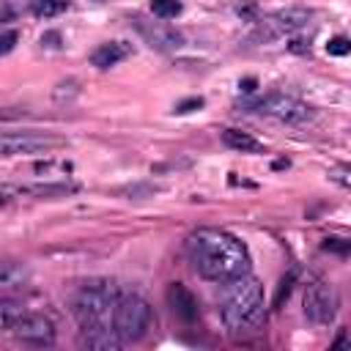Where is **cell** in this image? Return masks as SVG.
<instances>
[{"label":"cell","instance_id":"obj_30","mask_svg":"<svg viewBox=\"0 0 351 351\" xmlns=\"http://www.w3.org/2000/svg\"><path fill=\"white\" fill-rule=\"evenodd\" d=\"M0 206H3V197H0Z\"/></svg>","mask_w":351,"mask_h":351},{"label":"cell","instance_id":"obj_28","mask_svg":"<svg viewBox=\"0 0 351 351\" xmlns=\"http://www.w3.org/2000/svg\"><path fill=\"white\" fill-rule=\"evenodd\" d=\"M239 88H241L244 93H255V88H258V80H255V77H244V80L239 82Z\"/></svg>","mask_w":351,"mask_h":351},{"label":"cell","instance_id":"obj_14","mask_svg":"<svg viewBox=\"0 0 351 351\" xmlns=\"http://www.w3.org/2000/svg\"><path fill=\"white\" fill-rule=\"evenodd\" d=\"M30 271L22 263H11V261H0V293L3 291H16L27 282Z\"/></svg>","mask_w":351,"mask_h":351},{"label":"cell","instance_id":"obj_29","mask_svg":"<svg viewBox=\"0 0 351 351\" xmlns=\"http://www.w3.org/2000/svg\"><path fill=\"white\" fill-rule=\"evenodd\" d=\"M346 343H348V337H346V332H340V335H337V340H335L332 346H346Z\"/></svg>","mask_w":351,"mask_h":351},{"label":"cell","instance_id":"obj_20","mask_svg":"<svg viewBox=\"0 0 351 351\" xmlns=\"http://www.w3.org/2000/svg\"><path fill=\"white\" fill-rule=\"evenodd\" d=\"M326 52L329 55H348L351 52V41L346 38V36H335V38H329V44H326Z\"/></svg>","mask_w":351,"mask_h":351},{"label":"cell","instance_id":"obj_22","mask_svg":"<svg viewBox=\"0 0 351 351\" xmlns=\"http://www.w3.org/2000/svg\"><path fill=\"white\" fill-rule=\"evenodd\" d=\"M348 173H351V170H348V165H337V167H332V170H329V178H332V181H337L340 186H351Z\"/></svg>","mask_w":351,"mask_h":351},{"label":"cell","instance_id":"obj_23","mask_svg":"<svg viewBox=\"0 0 351 351\" xmlns=\"http://www.w3.org/2000/svg\"><path fill=\"white\" fill-rule=\"evenodd\" d=\"M200 107H203V99H200V96H192V99L178 101V104H176V112L184 115V112H192V110H200Z\"/></svg>","mask_w":351,"mask_h":351},{"label":"cell","instance_id":"obj_25","mask_svg":"<svg viewBox=\"0 0 351 351\" xmlns=\"http://www.w3.org/2000/svg\"><path fill=\"white\" fill-rule=\"evenodd\" d=\"M16 16V3L14 0H0V22H8Z\"/></svg>","mask_w":351,"mask_h":351},{"label":"cell","instance_id":"obj_15","mask_svg":"<svg viewBox=\"0 0 351 351\" xmlns=\"http://www.w3.org/2000/svg\"><path fill=\"white\" fill-rule=\"evenodd\" d=\"M222 143L228 148H233V151H241V154H261L263 151V145L255 137H250L247 132H239V129H225L222 132Z\"/></svg>","mask_w":351,"mask_h":351},{"label":"cell","instance_id":"obj_19","mask_svg":"<svg viewBox=\"0 0 351 351\" xmlns=\"http://www.w3.org/2000/svg\"><path fill=\"white\" fill-rule=\"evenodd\" d=\"M296 274H299V269H291V271L280 280V288H277V293H274V307H280V304L288 299V293H291V288H293V282H296Z\"/></svg>","mask_w":351,"mask_h":351},{"label":"cell","instance_id":"obj_18","mask_svg":"<svg viewBox=\"0 0 351 351\" xmlns=\"http://www.w3.org/2000/svg\"><path fill=\"white\" fill-rule=\"evenodd\" d=\"M151 11L159 19H176L181 14V3L178 0H151Z\"/></svg>","mask_w":351,"mask_h":351},{"label":"cell","instance_id":"obj_6","mask_svg":"<svg viewBox=\"0 0 351 351\" xmlns=\"http://www.w3.org/2000/svg\"><path fill=\"white\" fill-rule=\"evenodd\" d=\"M244 110H252V112H261V115H269V118H277L282 123H307L315 118V110L293 96H285V93H269L258 101H247Z\"/></svg>","mask_w":351,"mask_h":351},{"label":"cell","instance_id":"obj_10","mask_svg":"<svg viewBox=\"0 0 351 351\" xmlns=\"http://www.w3.org/2000/svg\"><path fill=\"white\" fill-rule=\"evenodd\" d=\"M134 27H137V30H140V36H143V38H145V41H148L151 47H156V49L173 52V49H178V47L184 44L181 33H178V30H173V27H167V25L134 19Z\"/></svg>","mask_w":351,"mask_h":351},{"label":"cell","instance_id":"obj_2","mask_svg":"<svg viewBox=\"0 0 351 351\" xmlns=\"http://www.w3.org/2000/svg\"><path fill=\"white\" fill-rule=\"evenodd\" d=\"M219 285H225L222 304H219V318H222L225 329L230 335L255 329L263 321V313H266L263 285L250 271L241 274V277H233L228 282H219Z\"/></svg>","mask_w":351,"mask_h":351},{"label":"cell","instance_id":"obj_11","mask_svg":"<svg viewBox=\"0 0 351 351\" xmlns=\"http://www.w3.org/2000/svg\"><path fill=\"white\" fill-rule=\"evenodd\" d=\"M167 304H170V310L181 318V321H186V324H192L195 318H197V299L192 296V291L186 288V285H181V282H170L167 285Z\"/></svg>","mask_w":351,"mask_h":351},{"label":"cell","instance_id":"obj_7","mask_svg":"<svg viewBox=\"0 0 351 351\" xmlns=\"http://www.w3.org/2000/svg\"><path fill=\"white\" fill-rule=\"evenodd\" d=\"M340 307V296L332 282H313L304 293V315L313 324H332Z\"/></svg>","mask_w":351,"mask_h":351},{"label":"cell","instance_id":"obj_12","mask_svg":"<svg viewBox=\"0 0 351 351\" xmlns=\"http://www.w3.org/2000/svg\"><path fill=\"white\" fill-rule=\"evenodd\" d=\"M80 346L82 348H96V351H118L123 340L115 335L112 326H90L80 332Z\"/></svg>","mask_w":351,"mask_h":351},{"label":"cell","instance_id":"obj_21","mask_svg":"<svg viewBox=\"0 0 351 351\" xmlns=\"http://www.w3.org/2000/svg\"><path fill=\"white\" fill-rule=\"evenodd\" d=\"M348 241L346 239H337V236H329V239H324V250H332V252H337V255H348Z\"/></svg>","mask_w":351,"mask_h":351},{"label":"cell","instance_id":"obj_13","mask_svg":"<svg viewBox=\"0 0 351 351\" xmlns=\"http://www.w3.org/2000/svg\"><path fill=\"white\" fill-rule=\"evenodd\" d=\"M132 55V47L126 41H107V44H99L93 52H90V63L96 69H110L115 63H121L123 58Z\"/></svg>","mask_w":351,"mask_h":351},{"label":"cell","instance_id":"obj_4","mask_svg":"<svg viewBox=\"0 0 351 351\" xmlns=\"http://www.w3.org/2000/svg\"><path fill=\"white\" fill-rule=\"evenodd\" d=\"M151 326V304L137 296V293H126L115 299L112 307V329L123 343L140 340L145 335V329Z\"/></svg>","mask_w":351,"mask_h":351},{"label":"cell","instance_id":"obj_24","mask_svg":"<svg viewBox=\"0 0 351 351\" xmlns=\"http://www.w3.org/2000/svg\"><path fill=\"white\" fill-rule=\"evenodd\" d=\"M14 44H16V33L14 30H0V55L11 52Z\"/></svg>","mask_w":351,"mask_h":351},{"label":"cell","instance_id":"obj_3","mask_svg":"<svg viewBox=\"0 0 351 351\" xmlns=\"http://www.w3.org/2000/svg\"><path fill=\"white\" fill-rule=\"evenodd\" d=\"M115 299H118V291L112 282L107 280H90L85 282L74 302H71V310H74V318L80 324V329H90V326H107L110 321V313L115 307Z\"/></svg>","mask_w":351,"mask_h":351},{"label":"cell","instance_id":"obj_9","mask_svg":"<svg viewBox=\"0 0 351 351\" xmlns=\"http://www.w3.org/2000/svg\"><path fill=\"white\" fill-rule=\"evenodd\" d=\"M11 332L22 343H33V346H52L55 340V324L47 315H36V313H22L11 324Z\"/></svg>","mask_w":351,"mask_h":351},{"label":"cell","instance_id":"obj_8","mask_svg":"<svg viewBox=\"0 0 351 351\" xmlns=\"http://www.w3.org/2000/svg\"><path fill=\"white\" fill-rule=\"evenodd\" d=\"M55 145H58V140L49 134H33V132H3L0 134V156L44 154Z\"/></svg>","mask_w":351,"mask_h":351},{"label":"cell","instance_id":"obj_5","mask_svg":"<svg viewBox=\"0 0 351 351\" xmlns=\"http://www.w3.org/2000/svg\"><path fill=\"white\" fill-rule=\"evenodd\" d=\"M310 19L307 8H282L274 11L269 16L255 19V27L250 30V41L255 44H269V41H280L285 36H293L296 30H302Z\"/></svg>","mask_w":351,"mask_h":351},{"label":"cell","instance_id":"obj_27","mask_svg":"<svg viewBox=\"0 0 351 351\" xmlns=\"http://www.w3.org/2000/svg\"><path fill=\"white\" fill-rule=\"evenodd\" d=\"M41 44L44 47H60V33H44L41 36Z\"/></svg>","mask_w":351,"mask_h":351},{"label":"cell","instance_id":"obj_17","mask_svg":"<svg viewBox=\"0 0 351 351\" xmlns=\"http://www.w3.org/2000/svg\"><path fill=\"white\" fill-rule=\"evenodd\" d=\"M25 313V307L19 302H8V299H0V332L3 329H11V324Z\"/></svg>","mask_w":351,"mask_h":351},{"label":"cell","instance_id":"obj_16","mask_svg":"<svg viewBox=\"0 0 351 351\" xmlns=\"http://www.w3.org/2000/svg\"><path fill=\"white\" fill-rule=\"evenodd\" d=\"M66 8H69V0H33V3H30L33 16H38V19L58 16V14H63Z\"/></svg>","mask_w":351,"mask_h":351},{"label":"cell","instance_id":"obj_26","mask_svg":"<svg viewBox=\"0 0 351 351\" xmlns=\"http://www.w3.org/2000/svg\"><path fill=\"white\" fill-rule=\"evenodd\" d=\"M288 49H291V52H299V55H304V52H310V41H304V38H291Z\"/></svg>","mask_w":351,"mask_h":351},{"label":"cell","instance_id":"obj_1","mask_svg":"<svg viewBox=\"0 0 351 351\" xmlns=\"http://www.w3.org/2000/svg\"><path fill=\"white\" fill-rule=\"evenodd\" d=\"M186 258L192 269L211 280V282H228L233 277H241L250 271V252L247 247L219 228H197L186 236Z\"/></svg>","mask_w":351,"mask_h":351}]
</instances>
